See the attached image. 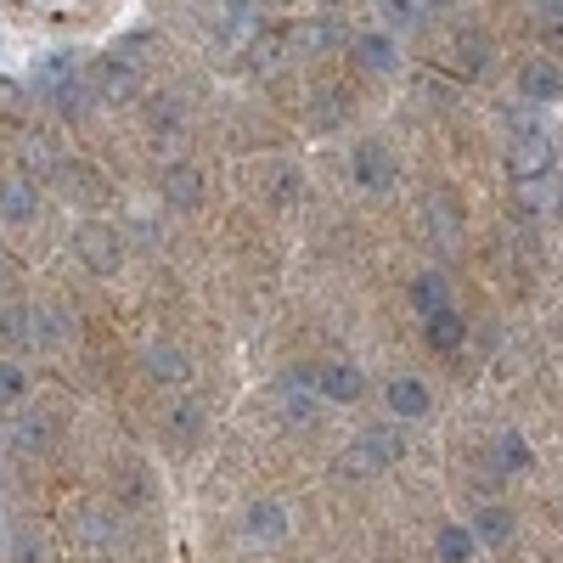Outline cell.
<instances>
[{
    "instance_id": "6da1fadb",
    "label": "cell",
    "mask_w": 563,
    "mask_h": 563,
    "mask_svg": "<svg viewBox=\"0 0 563 563\" xmlns=\"http://www.w3.org/2000/svg\"><path fill=\"white\" fill-rule=\"evenodd\" d=\"M34 85H40V97L52 102L63 119H85L90 108H97V90H90V68H79V63L63 57V52H52V57L40 63Z\"/></svg>"
},
{
    "instance_id": "7a4b0ae2",
    "label": "cell",
    "mask_w": 563,
    "mask_h": 563,
    "mask_svg": "<svg viewBox=\"0 0 563 563\" xmlns=\"http://www.w3.org/2000/svg\"><path fill=\"white\" fill-rule=\"evenodd\" d=\"M400 456H406L400 422H384V429H366L361 440H350L339 451V479H378L384 467H395Z\"/></svg>"
},
{
    "instance_id": "3957f363",
    "label": "cell",
    "mask_w": 563,
    "mask_h": 563,
    "mask_svg": "<svg viewBox=\"0 0 563 563\" xmlns=\"http://www.w3.org/2000/svg\"><path fill=\"white\" fill-rule=\"evenodd\" d=\"M68 249L90 276H119L124 271V231L108 225V220H79L68 231Z\"/></svg>"
},
{
    "instance_id": "277c9868",
    "label": "cell",
    "mask_w": 563,
    "mask_h": 563,
    "mask_svg": "<svg viewBox=\"0 0 563 563\" xmlns=\"http://www.w3.org/2000/svg\"><path fill=\"white\" fill-rule=\"evenodd\" d=\"M350 186L366 198H389L400 186V164L395 153L384 147V141H361V147H350Z\"/></svg>"
},
{
    "instance_id": "5b68a950",
    "label": "cell",
    "mask_w": 563,
    "mask_h": 563,
    "mask_svg": "<svg viewBox=\"0 0 563 563\" xmlns=\"http://www.w3.org/2000/svg\"><path fill=\"white\" fill-rule=\"evenodd\" d=\"M68 530H74V547H79V552H90V558H113V552H119V541H124L119 512H113V507H102V501L74 507Z\"/></svg>"
},
{
    "instance_id": "8992f818",
    "label": "cell",
    "mask_w": 563,
    "mask_h": 563,
    "mask_svg": "<svg viewBox=\"0 0 563 563\" xmlns=\"http://www.w3.org/2000/svg\"><path fill=\"white\" fill-rule=\"evenodd\" d=\"M158 198H164V209H169V214H198V209H203V198H209V175H203L198 164L175 158V164L158 175Z\"/></svg>"
},
{
    "instance_id": "52a82bcc",
    "label": "cell",
    "mask_w": 563,
    "mask_h": 563,
    "mask_svg": "<svg viewBox=\"0 0 563 563\" xmlns=\"http://www.w3.org/2000/svg\"><path fill=\"white\" fill-rule=\"evenodd\" d=\"M90 90H97L102 108L141 102V68L124 63V57H97V63H90Z\"/></svg>"
},
{
    "instance_id": "ba28073f",
    "label": "cell",
    "mask_w": 563,
    "mask_h": 563,
    "mask_svg": "<svg viewBox=\"0 0 563 563\" xmlns=\"http://www.w3.org/2000/svg\"><path fill=\"white\" fill-rule=\"evenodd\" d=\"M141 372L158 384V389H186L192 384V355H186V344H169V339H153L147 350H141Z\"/></svg>"
},
{
    "instance_id": "9c48e42d",
    "label": "cell",
    "mask_w": 563,
    "mask_h": 563,
    "mask_svg": "<svg viewBox=\"0 0 563 563\" xmlns=\"http://www.w3.org/2000/svg\"><path fill=\"white\" fill-rule=\"evenodd\" d=\"M243 536H249L254 547H288V536H294L288 507H282L276 496H254V501L243 507Z\"/></svg>"
},
{
    "instance_id": "30bf717a",
    "label": "cell",
    "mask_w": 563,
    "mask_h": 563,
    "mask_svg": "<svg viewBox=\"0 0 563 563\" xmlns=\"http://www.w3.org/2000/svg\"><path fill=\"white\" fill-rule=\"evenodd\" d=\"M310 378H316V400H327V406H355V400L366 395V372L350 366V361L310 366Z\"/></svg>"
},
{
    "instance_id": "8fae6325",
    "label": "cell",
    "mask_w": 563,
    "mask_h": 563,
    "mask_svg": "<svg viewBox=\"0 0 563 563\" xmlns=\"http://www.w3.org/2000/svg\"><path fill=\"white\" fill-rule=\"evenodd\" d=\"M0 434H7V451H18V456H45L57 445V422H52V411H18Z\"/></svg>"
},
{
    "instance_id": "7c38bea8",
    "label": "cell",
    "mask_w": 563,
    "mask_h": 563,
    "mask_svg": "<svg viewBox=\"0 0 563 563\" xmlns=\"http://www.w3.org/2000/svg\"><path fill=\"white\" fill-rule=\"evenodd\" d=\"M547 169H552V141H547L541 130L512 135V147H507V175L519 180V186H536Z\"/></svg>"
},
{
    "instance_id": "4fadbf2b",
    "label": "cell",
    "mask_w": 563,
    "mask_h": 563,
    "mask_svg": "<svg viewBox=\"0 0 563 563\" xmlns=\"http://www.w3.org/2000/svg\"><path fill=\"white\" fill-rule=\"evenodd\" d=\"M74 310L68 305H29V350H63L74 339Z\"/></svg>"
},
{
    "instance_id": "5bb4252c",
    "label": "cell",
    "mask_w": 563,
    "mask_h": 563,
    "mask_svg": "<svg viewBox=\"0 0 563 563\" xmlns=\"http://www.w3.org/2000/svg\"><path fill=\"white\" fill-rule=\"evenodd\" d=\"M384 406H389L395 422H422L434 411V389L422 378H411V372H400V378H389V389H384Z\"/></svg>"
},
{
    "instance_id": "9a60e30c",
    "label": "cell",
    "mask_w": 563,
    "mask_h": 563,
    "mask_svg": "<svg viewBox=\"0 0 563 563\" xmlns=\"http://www.w3.org/2000/svg\"><path fill=\"white\" fill-rule=\"evenodd\" d=\"M141 119H147V130L158 141H169V135L186 130V97L180 90H147V97H141Z\"/></svg>"
},
{
    "instance_id": "2e32d148",
    "label": "cell",
    "mask_w": 563,
    "mask_h": 563,
    "mask_svg": "<svg viewBox=\"0 0 563 563\" xmlns=\"http://www.w3.org/2000/svg\"><path fill=\"white\" fill-rule=\"evenodd\" d=\"M519 97H525V102H536V108L563 102V68H558V63H547V57H530V63L519 68Z\"/></svg>"
},
{
    "instance_id": "e0dca14e",
    "label": "cell",
    "mask_w": 563,
    "mask_h": 563,
    "mask_svg": "<svg viewBox=\"0 0 563 563\" xmlns=\"http://www.w3.org/2000/svg\"><path fill=\"white\" fill-rule=\"evenodd\" d=\"M512 530H519V519H512V507H501V501L474 507V519H467V536H474V547H485V552L507 547V541H512Z\"/></svg>"
},
{
    "instance_id": "ac0fdd59",
    "label": "cell",
    "mask_w": 563,
    "mask_h": 563,
    "mask_svg": "<svg viewBox=\"0 0 563 563\" xmlns=\"http://www.w3.org/2000/svg\"><path fill=\"white\" fill-rule=\"evenodd\" d=\"M40 220V186L29 175L0 180V225H34Z\"/></svg>"
},
{
    "instance_id": "d6986e66",
    "label": "cell",
    "mask_w": 563,
    "mask_h": 563,
    "mask_svg": "<svg viewBox=\"0 0 563 563\" xmlns=\"http://www.w3.org/2000/svg\"><path fill=\"white\" fill-rule=\"evenodd\" d=\"M350 52H355V63H361L366 74H395V68H400V40L384 34V29L355 34V40H350Z\"/></svg>"
},
{
    "instance_id": "ffe728a7",
    "label": "cell",
    "mask_w": 563,
    "mask_h": 563,
    "mask_svg": "<svg viewBox=\"0 0 563 563\" xmlns=\"http://www.w3.org/2000/svg\"><path fill=\"white\" fill-rule=\"evenodd\" d=\"M282 411H288L294 429H299V422H316L321 400H316V378H310V366H294L288 378H282Z\"/></svg>"
},
{
    "instance_id": "44dd1931",
    "label": "cell",
    "mask_w": 563,
    "mask_h": 563,
    "mask_svg": "<svg viewBox=\"0 0 563 563\" xmlns=\"http://www.w3.org/2000/svg\"><path fill=\"white\" fill-rule=\"evenodd\" d=\"M333 45H344V29H339L333 18H305V23L294 29V52H299V57H327Z\"/></svg>"
},
{
    "instance_id": "7402d4cb",
    "label": "cell",
    "mask_w": 563,
    "mask_h": 563,
    "mask_svg": "<svg viewBox=\"0 0 563 563\" xmlns=\"http://www.w3.org/2000/svg\"><path fill=\"white\" fill-rule=\"evenodd\" d=\"M490 462L501 467V474H525V467L536 462V451H530V440H525L519 429H501L496 445H490Z\"/></svg>"
},
{
    "instance_id": "603a6c76",
    "label": "cell",
    "mask_w": 563,
    "mask_h": 563,
    "mask_svg": "<svg viewBox=\"0 0 563 563\" xmlns=\"http://www.w3.org/2000/svg\"><path fill=\"white\" fill-rule=\"evenodd\" d=\"M411 305L422 310V321L440 316V310H451V282H445L440 271H422V276L411 282Z\"/></svg>"
},
{
    "instance_id": "cb8c5ba5",
    "label": "cell",
    "mask_w": 563,
    "mask_h": 563,
    "mask_svg": "<svg viewBox=\"0 0 563 563\" xmlns=\"http://www.w3.org/2000/svg\"><path fill=\"white\" fill-rule=\"evenodd\" d=\"M203 434V406L198 400H180L175 411H169V422H164V440L169 445H192Z\"/></svg>"
},
{
    "instance_id": "d4e9b609",
    "label": "cell",
    "mask_w": 563,
    "mask_h": 563,
    "mask_svg": "<svg viewBox=\"0 0 563 563\" xmlns=\"http://www.w3.org/2000/svg\"><path fill=\"white\" fill-rule=\"evenodd\" d=\"M429 344H434L440 355H456V350L467 344V321H462L456 310H440V316H429Z\"/></svg>"
},
{
    "instance_id": "484cf974",
    "label": "cell",
    "mask_w": 563,
    "mask_h": 563,
    "mask_svg": "<svg viewBox=\"0 0 563 563\" xmlns=\"http://www.w3.org/2000/svg\"><path fill=\"white\" fill-rule=\"evenodd\" d=\"M456 52H462V68H467V74H485V68L496 63V45H490V34H479V29H462V34H456Z\"/></svg>"
},
{
    "instance_id": "4316f807",
    "label": "cell",
    "mask_w": 563,
    "mask_h": 563,
    "mask_svg": "<svg viewBox=\"0 0 563 563\" xmlns=\"http://www.w3.org/2000/svg\"><path fill=\"white\" fill-rule=\"evenodd\" d=\"M434 552H440V563H474V536H467V525H440V536H434Z\"/></svg>"
},
{
    "instance_id": "83f0119b",
    "label": "cell",
    "mask_w": 563,
    "mask_h": 563,
    "mask_svg": "<svg viewBox=\"0 0 563 563\" xmlns=\"http://www.w3.org/2000/svg\"><path fill=\"white\" fill-rule=\"evenodd\" d=\"M29 389H34L29 366H23L18 355H0V406H18V400H29Z\"/></svg>"
},
{
    "instance_id": "f1b7e54d",
    "label": "cell",
    "mask_w": 563,
    "mask_h": 563,
    "mask_svg": "<svg viewBox=\"0 0 563 563\" xmlns=\"http://www.w3.org/2000/svg\"><path fill=\"white\" fill-rule=\"evenodd\" d=\"M23 164L34 169L29 180L40 186V180H57V169H63V153L52 147V141H40V135H34V141H23Z\"/></svg>"
},
{
    "instance_id": "f546056e",
    "label": "cell",
    "mask_w": 563,
    "mask_h": 563,
    "mask_svg": "<svg viewBox=\"0 0 563 563\" xmlns=\"http://www.w3.org/2000/svg\"><path fill=\"white\" fill-rule=\"evenodd\" d=\"M429 225H434L440 243H456L462 214H456V198H451V192H434V198H429Z\"/></svg>"
},
{
    "instance_id": "4dcf8cb0",
    "label": "cell",
    "mask_w": 563,
    "mask_h": 563,
    "mask_svg": "<svg viewBox=\"0 0 563 563\" xmlns=\"http://www.w3.org/2000/svg\"><path fill=\"white\" fill-rule=\"evenodd\" d=\"M0 350H29V305H0Z\"/></svg>"
},
{
    "instance_id": "1f68e13d",
    "label": "cell",
    "mask_w": 563,
    "mask_h": 563,
    "mask_svg": "<svg viewBox=\"0 0 563 563\" xmlns=\"http://www.w3.org/2000/svg\"><path fill=\"white\" fill-rule=\"evenodd\" d=\"M378 12H384V34H406V29L422 23L429 7H417V0H389V7H378Z\"/></svg>"
},
{
    "instance_id": "d6a6232c",
    "label": "cell",
    "mask_w": 563,
    "mask_h": 563,
    "mask_svg": "<svg viewBox=\"0 0 563 563\" xmlns=\"http://www.w3.org/2000/svg\"><path fill=\"white\" fill-rule=\"evenodd\" d=\"M7 552H12V563H45L40 530H7Z\"/></svg>"
},
{
    "instance_id": "836d02e7",
    "label": "cell",
    "mask_w": 563,
    "mask_h": 563,
    "mask_svg": "<svg viewBox=\"0 0 563 563\" xmlns=\"http://www.w3.org/2000/svg\"><path fill=\"white\" fill-rule=\"evenodd\" d=\"M310 113H316V124H339V119L350 113L344 90H339V85H321V90H316V108H310Z\"/></svg>"
},
{
    "instance_id": "e575fe53",
    "label": "cell",
    "mask_w": 563,
    "mask_h": 563,
    "mask_svg": "<svg viewBox=\"0 0 563 563\" xmlns=\"http://www.w3.org/2000/svg\"><path fill=\"white\" fill-rule=\"evenodd\" d=\"M119 496H124V507H130V501H147V496H153L147 474H141V462H124V467H119Z\"/></svg>"
},
{
    "instance_id": "d590c367",
    "label": "cell",
    "mask_w": 563,
    "mask_h": 563,
    "mask_svg": "<svg viewBox=\"0 0 563 563\" xmlns=\"http://www.w3.org/2000/svg\"><path fill=\"white\" fill-rule=\"evenodd\" d=\"M271 192H276V203H299V192H305V175H299L294 164H282V169H276V180H271Z\"/></svg>"
},
{
    "instance_id": "8d00e7d4",
    "label": "cell",
    "mask_w": 563,
    "mask_h": 563,
    "mask_svg": "<svg viewBox=\"0 0 563 563\" xmlns=\"http://www.w3.org/2000/svg\"><path fill=\"white\" fill-rule=\"evenodd\" d=\"M541 29H563V0H541V7H530Z\"/></svg>"
},
{
    "instance_id": "74e56055",
    "label": "cell",
    "mask_w": 563,
    "mask_h": 563,
    "mask_svg": "<svg viewBox=\"0 0 563 563\" xmlns=\"http://www.w3.org/2000/svg\"><path fill=\"white\" fill-rule=\"evenodd\" d=\"M276 57H282V45H276V40L254 45V68H265V74H271V68H276Z\"/></svg>"
},
{
    "instance_id": "f35d334b",
    "label": "cell",
    "mask_w": 563,
    "mask_h": 563,
    "mask_svg": "<svg viewBox=\"0 0 563 563\" xmlns=\"http://www.w3.org/2000/svg\"><path fill=\"white\" fill-rule=\"evenodd\" d=\"M12 282H18V260H12L7 249H0V294H7V288H12Z\"/></svg>"
},
{
    "instance_id": "ab89813d",
    "label": "cell",
    "mask_w": 563,
    "mask_h": 563,
    "mask_svg": "<svg viewBox=\"0 0 563 563\" xmlns=\"http://www.w3.org/2000/svg\"><path fill=\"white\" fill-rule=\"evenodd\" d=\"M0 552H7V519H0Z\"/></svg>"
},
{
    "instance_id": "60d3db41",
    "label": "cell",
    "mask_w": 563,
    "mask_h": 563,
    "mask_svg": "<svg viewBox=\"0 0 563 563\" xmlns=\"http://www.w3.org/2000/svg\"><path fill=\"white\" fill-rule=\"evenodd\" d=\"M0 445H7V434H0Z\"/></svg>"
}]
</instances>
